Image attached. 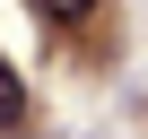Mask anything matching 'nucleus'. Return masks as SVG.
Listing matches in <instances>:
<instances>
[{"label": "nucleus", "mask_w": 148, "mask_h": 139, "mask_svg": "<svg viewBox=\"0 0 148 139\" xmlns=\"http://www.w3.org/2000/svg\"><path fill=\"white\" fill-rule=\"evenodd\" d=\"M26 113H35V96H26V78L9 61H0V130H26Z\"/></svg>", "instance_id": "obj_1"}, {"label": "nucleus", "mask_w": 148, "mask_h": 139, "mask_svg": "<svg viewBox=\"0 0 148 139\" xmlns=\"http://www.w3.org/2000/svg\"><path fill=\"white\" fill-rule=\"evenodd\" d=\"M35 9H44V18H87L96 0H35Z\"/></svg>", "instance_id": "obj_2"}]
</instances>
